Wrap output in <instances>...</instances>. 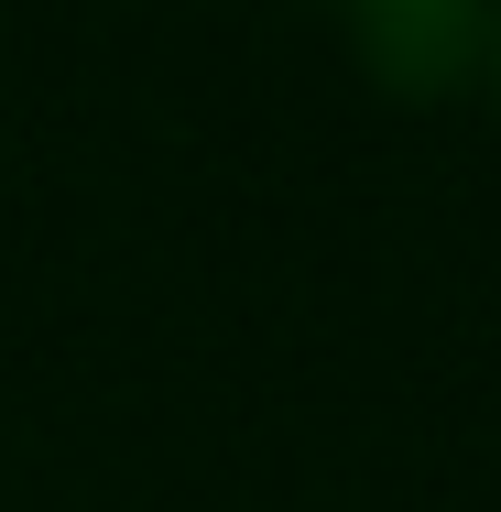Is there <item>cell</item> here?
<instances>
[{
	"label": "cell",
	"mask_w": 501,
	"mask_h": 512,
	"mask_svg": "<svg viewBox=\"0 0 501 512\" xmlns=\"http://www.w3.org/2000/svg\"><path fill=\"white\" fill-rule=\"evenodd\" d=\"M371 77L393 88H447L469 55H480V0H338Z\"/></svg>",
	"instance_id": "6da1fadb"
},
{
	"label": "cell",
	"mask_w": 501,
	"mask_h": 512,
	"mask_svg": "<svg viewBox=\"0 0 501 512\" xmlns=\"http://www.w3.org/2000/svg\"><path fill=\"white\" fill-rule=\"evenodd\" d=\"M491 77H501V22H491Z\"/></svg>",
	"instance_id": "7a4b0ae2"
}]
</instances>
